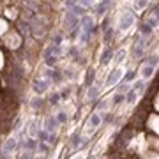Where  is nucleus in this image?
<instances>
[{"instance_id":"nucleus-12","label":"nucleus","mask_w":159,"mask_h":159,"mask_svg":"<svg viewBox=\"0 0 159 159\" xmlns=\"http://www.w3.org/2000/svg\"><path fill=\"white\" fill-rule=\"evenodd\" d=\"M48 78L53 80V81H60L62 74H60V71H57V69H50V71H48Z\"/></svg>"},{"instance_id":"nucleus-26","label":"nucleus","mask_w":159,"mask_h":159,"mask_svg":"<svg viewBox=\"0 0 159 159\" xmlns=\"http://www.w3.org/2000/svg\"><path fill=\"white\" fill-rule=\"evenodd\" d=\"M134 76H136V71H131L124 76V81H131V80H134Z\"/></svg>"},{"instance_id":"nucleus-2","label":"nucleus","mask_w":159,"mask_h":159,"mask_svg":"<svg viewBox=\"0 0 159 159\" xmlns=\"http://www.w3.org/2000/svg\"><path fill=\"white\" fill-rule=\"evenodd\" d=\"M58 55H60V46H57V44H50L48 46V48L44 50V62H46V66L53 67V66L58 62Z\"/></svg>"},{"instance_id":"nucleus-16","label":"nucleus","mask_w":159,"mask_h":159,"mask_svg":"<svg viewBox=\"0 0 159 159\" xmlns=\"http://www.w3.org/2000/svg\"><path fill=\"white\" fill-rule=\"evenodd\" d=\"M143 50H145V43L142 41V43H140V46H136V48H134V55H136V58L143 55Z\"/></svg>"},{"instance_id":"nucleus-3","label":"nucleus","mask_w":159,"mask_h":159,"mask_svg":"<svg viewBox=\"0 0 159 159\" xmlns=\"http://www.w3.org/2000/svg\"><path fill=\"white\" fill-rule=\"evenodd\" d=\"M122 78V69H113L111 73L108 74V78H106V87H115L119 83V80Z\"/></svg>"},{"instance_id":"nucleus-14","label":"nucleus","mask_w":159,"mask_h":159,"mask_svg":"<svg viewBox=\"0 0 159 159\" xmlns=\"http://www.w3.org/2000/svg\"><path fill=\"white\" fill-rule=\"evenodd\" d=\"M37 138H39L41 143H44V142H48V140H50V133H48L46 129H43V131H39V133H37Z\"/></svg>"},{"instance_id":"nucleus-21","label":"nucleus","mask_w":159,"mask_h":159,"mask_svg":"<svg viewBox=\"0 0 159 159\" xmlns=\"http://www.w3.org/2000/svg\"><path fill=\"white\" fill-rule=\"evenodd\" d=\"M113 39V29H106V34H104V43H110Z\"/></svg>"},{"instance_id":"nucleus-33","label":"nucleus","mask_w":159,"mask_h":159,"mask_svg":"<svg viewBox=\"0 0 159 159\" xmlns=\"http://www.w3.org/2000/svg\"><path fill=\"white\" fill-rule=\"evenodd\" d=\"M53 44H57V46H60L62 44V35L58 34V35H55V43H53Z\"/></svg>"},{"instance_id":"nucleus-19","label":"nucleus","mask_w":159,"mask_h":159,"mask_svg":"<svg viewBox=\"0 0 159 159\" xmlns=\"http://www.w3.org/2000/svg\"><path fill=\"white\" fill-rule=\"evenodd\" d=\"M124 99H125L124 92H119V94H117V96L113 97V104H120V102L124 101Z\"/></svg>"},{"instance_id":"nucleus-20","label":"nucleus","mask_w":159,"mask_h":159,"mask_svg":"<svg viewBox=\"0 0 159 159\" xmlns=\"http://www.w3.org/2000/svg\"><path fill=\"white\" fill-rule=\"evenodd\" d=\"M80 143H81V136L76 133L73 136V140H71V145H73V147H80Z\"/></svg>"},{"instance_id":"nucleus-31","label":"nucleus","mask_w":159,"mask_h":159,"mask_svg":"<svg viewBox=\"0 0 159 159\" xmlns=\"http://www.w3.org/2000/svg\"><path fill=\"white\" fill-rule=\"evenodd\" d=\"M94 76H96L94 73H90L89 76H87V81H85V83H87V87H90V85H92V81H94Z\"/></svg>"},{"instance_id":"nucleus-28","label":"nucleus","mask_w":159,"mask_h":159,"mask_svg":"<svg viewBox=\"0 0 159 159\" xmlns=\"http://www.w3.org/2000/svg\"><path fill=\"white\" fill-rule=\"evenodd\" d=\"M58 101H60V94H53V96L50 97V102H51V104H57Z\"/></svg>"},{"instance_id":"nucleus-8","label":"nucleus","mask_w":159,"mask_h":159,"mask_svg":"<svg viewBox=\"0 0 159 159\" xmlns=\"http://www.w3.org/2000/svg\"><path fill=\"white\" fill-rule=\"evenodd\" d=\"M101 120H102L101 113H94V115L90 117V120H89V127H90V129L94 131L96 127H99V124H101Z\"/></svg>"},{"instance_id":"nucleus-17","label":"nucleus","mask_w":159,"mask_h":159,"mask_svg":"<svg viewBox=\"0 0 159 159\" xmlns=\"http://www.w3.org/2000/svg\"><path fill=\"white\" fill-rule=\"evenodd\" d=\"M147 25H148V27H150V29H156V27H157V16H150V18H148V20H147Z\"/></svg>"},{"instance_id":"nucleus-5","label":"nucleus","mask_w":159,"mask_h":159,"mask_svg":"<svg viewBox=\"0 0 159 159\" xmlns=\"http://www.w3.org/2000/svg\"><path fill=\"white\" fill-rule=\"evenodd\" d=\"M14 148H16V140H14V138H9L6 142V145H4V148L0 150V159H7V156H9Z\"/></svg>"},{"instance_id":"nucleus-4","label":"nucleus","mask_w":159,"mask_h":159,"mask_svg":"<svg viewBox=\"0 0 159 159\" xmlns=\"http://www.w3.org/2000/svg\"><path fill=\"white\" fill-rule=\"evenodd\" d=\"M133 23H134V14H131V12H125L124 16L120 18V23H119V29L120 30H127L133 27Z\"/></svg>"},{"instance_id":"nucleus-11","label":"nucleus","mask_w":159,"mask_h":159,"mask_svg":"<svg viewBox=\"0 0 159 159\" xmlns=\"http://www.w3.org/2000/svg\"><path fill=\"white\" fill-rule=\"evenodd\" d=\"M154 69H156L154 66H148V64H147V66H145V67L142 69V74H143V78H145V80L152 78V74H154Z\"/></svg>"},{"instance_id":"nucleus-24","label":"nucleus","mask_w":159,"mask_h":159,"mask_svg":"<svg viewBox=\"0 0 159 159\" xmlns=\"http://www.w3.org/2000/svg\"><path fill=\"white\" fill-rule=\"evenodd\" d=\"M57 120H58V124H64V122H67V115L64 113V111H60L57 115Z\"/></svg>"},{"instance_id":"nucleus-7","label":"nucleus","mask_w":159,"mask_h":159,"mask_svg":"<svg viewBox=\"0 0 159 159\" xmlns=\"http://www.w3.org/2000/svg\"><path fill=\"white\" fill-rule=\"evenodd\" d=\"M58 125V120H57V117H53V115H50L48 119H46V122H44V129L48 131V133H53V129Z\"/></svg>"},{"instance_id":"nucleus-27","label":"nucleus","mask_w":159,"mask_h":159,"mask_svg":"<svg viewBox=\"0 0 159 159\" xmlns=\"http://www.w3.org/2000/svg\"><path fill=\"white\" fill-rule=\"evenodd\" d=\"M143 87H145V83H143V81H136V83H134V87H133V90L140 92V90H143Z\"/></svg>"},{"instance_id":"nucleus-13","label":"nucleus","mask_w":159,"mask_h":159,"mask_svg":"<svg viewBox=\"0 0 159 159\" xmlns=\"http://www.w3.org/2000/svg\"><path fill=\"white\" fill-rule=\"evenodd\" d=\"M111 57H113V51H111V50H104V53H102V58H101V64H102V66H106V64L111 60Z\"/></svg>"},{"instance_id":"nucleus-9","label":"nucleus","mask_w":159,"mask_h":159,"mask_svg":"<svg viewBox=\"0 0 159 159\" xmlns=\"http://www.w3.org/2000/svg\"><path fill=\"white\" fill-rule=\"evenodd\" d=\"M110 6H111V0H102L99 6H96V12L97 14H104L110 9Z\"/></svg>"},{"instance_id":"nucleus-10","label":"nucleus","mask_w":159,"mask_h":159,"mask_svg":"<svg viewBox=\"0 0 159 159\" xmlns=\"http://www.w3.org/2000/svg\"><path fill=\"white\" fill-rule=\"evenodd\" d=\"M99 90H101V87H99V83H94V85H90V90H89V94H87V99H96L97 96H99Z\"/></svg>"},{"instance_id":"nucleus-23","label":"nucleus","mask_w":159,"mask_h":159,"mask_svg":"<svg viewBox=\"0 0 159 159\" xmlns=\"http://www.w3.org/2000/svg\"><path fill=\"white\" fill-rule=\"evenodd\" d=\"M142 34L143 35H150V34H152V29L148 27L147 23H143V25H142Z\"/></svg>"},{"instance_id":"nucleus-25","label":"nucleus","mask_w":159,"mask_h":159,"mask_svg":"<svg viewBox=\"0 0 159 159\" xmlns=\"http://www.w3.org/2000/svg\"><path fill=\"white\" fill-rule=\"evenodd\" d=\"M145 6H147V0H136V2H134V7H136L138 11H140V9H143Z\"/></svg>"},{"instance_id":"nucleus-1","label":"nucleus","mask_w":159,"mask_h":159,"mask_svg":"<svg viewBox=\"0 0 159 159\" xmlns=\"http://www.w3.org/2000/svg\"><path fill=\"white\" fill-rule=\"evenodd\" d=\"M80 27H81V35H80V41L85 44V43H89L90 41V37L94 34H96V30L97 27L94 25V21H92V18L90 16H83L81 18V21H80Z\"/></svg>"},{"instance_id":"nucleus-32","label":"nucleus","mask_w":159,"mask_h":159,"mask_svg":"<svg viewBox=\"0 0 159 159\" xmlns=\"http://www.w3.org/2000/svg\"><path fill=\"white\" fill-rule=\"evenodd\" d=\"M32 106H34V108H41V106H43V101H41V99H34V101H32Z\"/></svg>"},{"instance_id":"nucleus-22","label":"nucleus","mask_w":159,"mask_h":159,"mask_svg":"<svg viewBox=\"0 0 159 159\" xmlns=\"http://www.w3.org/2000/svg\"><path fill=\"white\" fill-rule=\"evenodd\" d=\"M124 57H125V51H124V50L117 51V55H115V62H117V64L122 62V60H124Z\"/></svg>"},{"instance_id":"nucleus-15","label":"nucleus","mask_w":159,"mask_h":159,"mask_svg":"<svg viewBox=\"0 0 159 159\" xmlns=\"http://www.w3.org/2000/svg\"><path fill=\"white\" fill-rule=\"evenodd\" d=\"M136 96H138V92L131 89V90L127 92V96H125V101H127V102H134V101H136Z\"/></svg>"},{"instance_id":"nucleus-34","label":"nucleus","mask_w":159,"mask_h":159,"mask_svg":"<svg viewBox=\"0 0 159 159\" xmlns=\"http://www.w3.org/2000/svg\"><path fill=\"white\" fill-rule=\"evenodd\" d=\"M69 94H71V90H69V89H64V90L60 92V99H62V97H67Z\"/></svg>"},{"instance_id":"nucleus-18","label":"nucleus","mask_w":159,"mask_h":159,"mask_svg":"<svg viewBox=\"0 0 159 159\" xmlns=\"http://www.w3.org/2000/svg\"><path fill=\"white\" fill-rule=\"evenodd\" d=\"M23 145H25V148H27V150H34V148L37 147V142H34V140H29V142H25Z\"/></svg>"},{"instance_id":"nucleus-30","label":"nucleus","mask_w":159,"mask_h":159,"mask_svg":"<svg viewBox=\"0 0 159 159\" xmlns=\"http://www.w3.org/2000/svg\"><path fill=\"white\" fill-rule=\"evenodd\" d=\"M78 2H80V0H67V2H66V6H67V9H73Z\"/></svg>"},{"instance_id":"nucleus-6","label":"nucleus","mask_w":159,"mask_h":159,"mask_svg":"<svg viewBox=\"0 0 159 159\" xmlns=\"http://www.w3.org/2000/svg\"><path fill=\"white\" fill-rule=\"evenodd\" d=\"M48 87H50V81H48V80H37V81H34V90L37 92V94L46 92Z\"/></svg>"},{"instance_id":"nucleus-29","label":"nucleus","mask_w":159,"mask_h":159,"mask_svg":"<svg viewBox=\"0 0 159 159\" xmlns=\"http://www.w3.org/2000/svg\"><path fill=\"white\" fill-rule=\"evenodd\" d=\"M147 64H148V66H154V67H156V64H157V57H156V55H152V57L147 60Z\"/></svg>"}]
</instances>
